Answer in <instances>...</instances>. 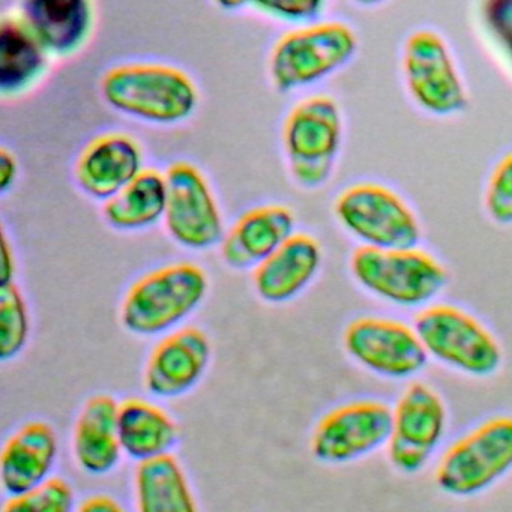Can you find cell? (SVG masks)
I'll return each mask as SVG.
<instances>
[{"instance_id": "3957f363", "label": "cell", "mask_w": 512, "mask_h": 512, "mask_svg": "<svg viewBox=\"0 0 512 512\" xmlns=\"http://www.w3.org/2000/svg\"><path fill=\"white\" fill-rule=\"evenodd\" d=\"M416 334L428 358L467 377L485 379L502 367L499 340L475 316L451 304H430L416 314Z\"/></svg>"}, {"instance_id": "9c48e42d", "label": "cell", "mask_w": 512, "mask_h": 512, "mask_svg": "<svg viewBox=\"0 0 512 512\" xmlns=\"http://www.w3.org/2000/svg\"><path fill=\"white\" fill-rule=\"evenodd\" d=\"M343 346L353 362L386 380H412L424 371L428 355L413 326L389 317L364 316L344 329Z\"/></svg>"}, {"instance_id": "277c9868", "label": "cell", "mask_w": 512, "mask_h": 512, "mask_svg": "<svg viewBox=\"0 0 512 512\" xmlns=\"http://www.w3.org/2000/svg\"><path fill=\"white\" fill-rule=\"evenodd\" d=\"M208 292V277L200 266L182 262L143 275L122 301L121 320L136 335H157L193 313Z\"/></svg>"}, {"instance_id": "ac0fdd59", "label": "cell", "mask_w": 512, "mask_h": 512, "mask_svg": "<svg viewBox=\"0 0 512 512\" xmlns=\"http://www.w3.org/2000/svg\"><path fill=\"white\" fill-rule=\"evenodd\" d=\"M142 154L130 137L109 134L98 137L77 161L76 176L83 191L110 200L142 173Z\"/></svg>"}, {"instance_id": "30bf717a", "label": "cell", "mask_w": 512, "mask_h": 512, "mask_svg": "<svg viewBox=\"0 0 512 512\" xmlns=\"http://www.w3.org/2000/svg\"><path fill=\"white\" fill-rule=\"evenodd\" d=\"M356 37L343 23H320L284 35L271 58V76L281 91L311 85L346 65Z\"/></svg>"}, {"instance_id": "8992f818", "label": "cell", "mask_w": 512, "mask_h": 512, "mask_svg": "<svg viewBox=\"0 0 512 512\" xmlns=\"http://www.w3.org/2000/svg\"><path fill=\"white\" fill-rule=\"evenodd\" d=\"M448 427V406L442 395L428 383H409L392 406L386 445L389 463L404 475L421 472L439 451Z\"/></svg>"}, {"instance_id": "5b68a950", "label": "cell", "mask_w": 512, "mask_h": 512, "mask_svg": "<svg viewBox=\"0 0 512 512\" xmlns=\"http://www.w3.org/2000/svg\"><path fill=\"white\" fill-rule=\"evenodd\" d=\"M104 98L119 112L145 121H182L197 104L191 80L172 67L163 65H124L104 77Z\"/></svg>"}, {"instance_id": "d4e9b609", "label": "cell", "mask_w": 512, "mask_h": 512, "mask_svg": "<svg viewBox=\"0 0 512 512\" xmlns=\"http://www.w3.org/2000/svg\"><path fill=\"white\" fill-rule=\"evenodd\" d=\"M29 314L22 292L14 283L0 286V359L16 358L28 343Z\"/></svg>"}, {"instance_id": "f546056e", "label": "cell", "mask_w": 512, "mask_h": 512, "mask_svg": "<svg viewBox=\"0 0 512 512\" xmlns=\"http://www.w3.org/2000/svg\"><path fill=\"white\" fill-rule=\"evenodd\" d=\"M76 512H125L121 503L106 494H94L77 506Z\"/></svg>"}, {"instance_id": "2e32d148", "label": "cell", "mask_w": 512, "mask_h": 512, "mask_svg": "<svg viewBox=\"0 0 512 512\" xmlns=\"http://www.w3.org/2000/svg\"><path fill=\"white\" fill-rule=\"evenodd\" d=\"M118 410V401L107 394L92 395L80 409L73 428V454L83 472L106 475L121 461Z\"/></svg>"}, {"instance_id": "7c38bea8", "label": "cell", "mask_w": 512, "mask_h": 512, "mask_svg": "<svg viewBox=\"0 0 512 512\" xmlns=\"http://www.w3.org/2000/svg\"><path fill=\"white\" fill-rule=\"evenodd\" d=\"M403 73L413 100L433 115H454L467 94L445 41L436 32L416 31L404 44Z\"/></svg>"}, {"instance_id": "8fae6325", "label": "cell", "mask_w": 512, "mask_h": 512, "mask_svg": "<svg viewBox=\"0 0 512 512\" xmlns=\"http://www.w3.org/2000/svg\"><path fill=\"white\" fill-rule=\"evenodd\" d=\"M341 140V115L329 97H313L290 112L284 145L299 184L319 187L329 178Z\"/></svg>"}, {"instance_id": "4fadbf2b", "label": "cell", "mask_w": 512, "mask_h": 512, "mask_svg": "<svg viewBox=\"0 0 512 512\" xmlns=\"http://www.w3.org/2000/svg\"><path fill=\"white\" fill-rule=\"evenodd\" d=\"M166 227L178 244L205 250L223 242L220 212L202 173L188 163H175L166 176Z\"/></svg>"}, {"instance_id": "484cf974", "label": "cell", "mask_w": 512, "mask_h": 512, "mask_svg": "<svg viewBox=\"0 0 512 512\" xmlns=\"http://www.w3.org/2000/svg\"><path fill=\"white\" fill-rule=\"evenodd\" d=\"M76 494L70 482L52 476L38 487L8 497L2 512H76Z\"/></svg>"}, {"instance_id": "1f68e13d", "label": "cell", "mask_w": 512, "mask_h": 512, "mask_svg": "<svg viewBox=\"0 0 512 512\" xmlns=\"http://www.w3.org/2000/svg\"><path fill=\"white\" fill-rule=\"evenodd\" d=\"M14 257L7 238H2V286L14 283Z\"/></svg>"}, {"instance_id": "cb8c5ba5", "label": "cell", "mask_w": 512, "mask_h": 512, "mask_svg": "<svg viewBox=\"0 0 512 512\" xmlns=\"http://www.w3.org/2000/svg\"><path fill=\"white\" fill-rule=\"evenodd\" d=\"M166 206V178L155 170H145L106 203L104 215L116 229H142L166 214Z\"/></svg>"}, {"instance_id": "6da1fadb", "label": "cell", "mask_w": 512, "mask_h": 512, "mask_svg": "<svg viewBox=\"0 0 512 512\" xmlns=\"http://www.w3.org/2000/svg\"><path fill=\"white\" fill-rule=\"evenodd\" d=\"M356 283L371 295L403 308H425L445 289V266L421 248L361 247L350 257Z\"/></svg>"}, {"instance_id": "4dcf8cb0", "label": "cell", "mask_w": 512, "mask_h": 512, "mask_svg": "<svg viewBox=\"0 0 512 512\" xmlns=\"http://www.w3.org/2000/svg\"><path fill=\"white\" fill-rule=\"evenodd\" d=\"M16 172V160L5 149H2L0 152V188L2 191L8 190V187L13 184Z\"/></svg>"}, {"instance_id": "d6986e66", "label": "cell", "mask_w": 512, "mask_h": 512, "mask_svg": "<svg viewBox=\"0 0 512 512\" xmlns=\"http://www.w3.org/2000/svg\"><path fill=\"white\" fill-rule=\"evenodd\" d=\"M295 218L283 206H262L242 215L221 242V256L235 269L256 268L293 233Z\"/></svg>"}, {"instance_id": "83f0119b", "label": "cell", "mask_w": 512, "mask_h": 512, "mask_svg": "<svg viewBox=\"0 0 512 512\" xmlns=\"http://www.w3.org/2000/svg\"><path fill=\"white\" fill-rule=\"evenodd\" d=\"M485 23L512 59V0H491L482 8Z\"/></svg>"}, {"instance_id": "7402d4cb", "label": "cell", "mask_w": 512, "mask_h": 512, "mask_svg": "<svg viewBox=\"0 0 512 512\" xmlns=\"http://www.w3.org/2000/svg\"><path fill=\"white\" fill-rule=\"evenodd\" d=\"M137 512H199L184 467L173 454L137 463Z\"/></svg>"}, {"instance_id": "f1b7e54d", "label": "cell", "mask_w": 512, "mask_h": 512, "mask_svg": "<svg viewBox=\"0 0 512 512\" xmlns=\"http://www.w3.org/2000/svg\"><path fill=\"white\" fill-rule=\"evenodd\" d=\"M254 5L272 16L295 20V22L316 19L323 11V2H319V0H296V2L265 0V2H254Z\"/></svg>"}, {"instance_id": "e0dca14e", "label": "cell", "mask_w": 512, "mask_h": 512, "mask_svg": "<svg viewBox=\"0 0 512 512\" xmlns=\"http://www.w3.org/2000/svg\"><path fill=\"white\" fill-rule=\"evenodd\" d=\"M322 263V248L310 235L290 236L254 268L253 283L263 301H290L313 281Z\"/></svg>"}, {"instance_id": "ba28073f", "label": "cell", "mask_w": 512, "mask_h": 512, "mask_svg": "<svg viewBox=\"0 0 512 512\" xmlns=\"http://www.w3.org/2000/svg\"><path fill=\"white\" fill-rule=\"evenodd\" d=\"M335 215L364 247L392 250L418 247L421 226L412 209L383 185L347 188L335 203Z\"/></svg>"}, {"instance_id": "603a6c76", "label": "cell", "mask_w": 512, "mask_h": 512, "mask_svg": "<svg viewBox=\"0 0 512 512\" xmlns=\"http://www.w3.org/2000/svg\"><path fill=\"white\" fill-rule=\"evenodd\" d=\"M46 67V47L23 20L5 19L0 26V91L16 94Z\"/></svg>"}, {"instance_id": "9a60e30c", "label": "cell", "mask_w": 512, "mask_h": 512, "mask_svg": "<svg viewBox=\"0 0 512 512\" xmlns=\"http://www.w3.org/2000/svg\"><path fill=\"white\" fill-rule=\"evenodd\" d=\"M58 452V436L47 422L29 421L17 428L0 455V481L8 497L52 478Z\"/></svg>"}, {"instance_id": "52a82bcc", "label": "cell", "mask_w": 512, "mask_h": 512, "mask_svg": "<svg viewBox=\"0 0 512 512\" xmlns=\"http://www.w3.org/2000/svg\"><path fill=\"white\" fill-rule=\"evenodd\" d=\"M392 406L377 398L347 401L326 412L310 437L313 457L325 464H349L386 448Z\"/></svg>"}, {"instance_id": "4316f807", "label": "cell", "mask_w": 512, "mask_h": 512, "mask_svg": "<svg viewBox=\"0 0 512 512\" xmlns=\"http://www.w3.org/2000/svg\"><path fill=\"white\" fill-rule=\"evenodd\" d=\"M485 209L499 224H512V152L491 172L485 190Z\"/></svg>"}, {"instance_id": "44dd1931", "label": "cell", "mask_w": 512, "mask_h": 512, "mask_svg": "<svg viewBox=\"0 0 512 512\" xmlns=\"http://www.w3.org/2000/svg\"><path fill=\"white\" fill-rule=\"evenodd\" d=\"M22 7L23 22L58 55L79 49L91 28V5L85 0H28Z\"/></svg>"}, {"instance_id": "ffe728a7", "label": "cell", "mask_w": 512, "mask_h": 512, "mask_svg": "<svg viewBox=\"0 0 512 512\" xmlns=\"http://www.w3.org/2000/svg\"><path fill=\"white\" fill-rule=\"evenodd\" d=\"M118 424L122 451L137 463L172 454L179 439L175 419L163 407L145 398L121 401Z\"/></svg>"}, {"instance_id": "5bb4252c", "label": "cell", "mask_w": 512, "mask_h": 512, "mask_svg": "<svg viewBox=\"0 0 512 512\" xmlns=\"http://www.w3.org/2000/svg\"><path fill=\"white\" fill-rule=\"evenodd\" d=\"M211 358V341L202 329L188 326L170 332L152 349L143 385L154 397H181L205 376Z\"/></svg>"}, {"instance_id": "7a4b0ae2", "label": "cell", "mask_w": 512, "mask_h": 512, "mask_svg": "<svg viewBox=\"0 0 512 512\" xmlns=\"http://www.w3.org/2000/svg\"><path fill=\"white\" fill-rule=\"evenodd\" d=\"M512 472V416L479 422L455 439L437 461L434 482L452 497L478 496Z\"/></svg>"}]
</instances>
